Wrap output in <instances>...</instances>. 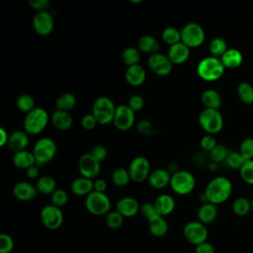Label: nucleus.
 <instances>
[{
  "mask_svg": "<svg viewBox=\"0 0 253 253\" xmlns=\"http://www.w3.org/2000/svg\"><path fill=\"white\" fill-rule=\"evenodd\" d=\"M231 193V181L224 176H217L208 183L204 192V197L207 202L216 206L227 201Z\"/></svg>",
  "mask_w": 253,
  "mask_h": 253,
  "instance_id": "f257e3e1",
  "label": "nucleus"
},
{
  "mask_svg": "<svg viewBox=\"0 0 253 253\" xmlns=\"http://www.w3.org/2000/svg\"><path fill=\"white\" fill-rule=\"evenodd\" d=\"M224 66L220 59L213 56H207L201 59L197 65V73L201 79L207 82L218 80L224 73Z\"/></svg>",
  "mask_w": 253,
  "mask_h": 253,
  "instance_id": "f03ea898",
  "label": "nucleus"
},
{
  "mask_svg": "<svg viewBox=\"0 0 253 253\" xmlns=\"http://www.w3.org/2000/svg\"><path fill=\"white\" fill-rule=\"evenodd\" d=\"M49 121V116L47 112L42 108H35L30 113L26 114L24 119V130L28 134H39L41 133Z\"/></svg>",
  "mask_w": 253,
  "mask_h": 253,
  "instance_id": "7ed1b4c3",
  "label": "nucleus"
},
{
  "mask_svg": "<svg viewBox=\"0 0 253 253\" xmlns=\"http://www.w3.org/2000/svg\"><path fill=\"white\" fill-rule=\"evenodd\" d=\"M116 108L110 98L101 96L93 102L92 115L95 117L98 125H108L114 121Z\"/></svg>",
  "mask_w": 253,
  "mask_h": 253,
  "instance_id": "20e7f679",
  "label": "nucleus"
},
{
  "mask_svg": "<svg viewBox=\"0 0 253 253\" xmlns=\"http://www.w3.org/2000/svg\"><path fill=\"white\" fill-rule=\"evenodd\" d=\"M57 151L55 141L50 137H42L34 145L33 154L36 159V165L39 167L50 162Z\"/></svg>",
  "mask_w": 253,
  "mask_h": 253,
  "instance_id": "39448f33",
  "label": "nucleus"
},
{
  "mask_svg": "<svg viewBox=\"0 0 253 253\" xmlns=\"http://www.w3.org/2000/svg\"><path fill=\"white\" fill-rule=\"evenodd\" d=\"M198 121L207 134L218 133L223 127V118L218 110L204 109L200 113Z\"/></svg>",
  "mask_w": 253,
  "mask_h": 253,
  "instance_id": "423d86ee",
  "label": "nucleus"
},
{
  "mask_svg": "<svg viewBox=\"0 0 253 253\" xmlns=\"http://www.w3.org/2000/svg\"><path fill=\"white\" fill-rule=\"evenodd\" d=\"M169 185L174 193L184 196L190 194L194 190L196 179L191 172L187 170H179L171 175Z\"/></svg>",
  "mask_w": 253,
  "mask_h": 253,
  "instance_id": "0eeeda50",
  "label": "nucleus"
},
{
  "mask_svg": "<svg viewBox=\"0 0 253 253\" xmlns=\"http://www.w3.org/2000/svg\"><path fill=\"white\" fill-rule=\"evenodd\" d=\"M181 42L188 47H198L202 45L206 39V34L203 27L195 22L187 23L180 30Z\"/></svg>",
  "mask_w": 253,
  "mask_h": 253,
  "instance_id": "6e6552de",
  "label": "nucleus"
},
{
  "mask_svg": "<svg viewBox=\"0 0 253 253\" xmlns=\"http://www.w3.org/2000/svg\"><path fill=\"white\" fill-rule=\"evenodd\" d=\"M87 211L94 215H103L110 211L111 201L105 193L93 191L85 200Z\"/></svg>",
  "mask_w": 253,
  "mask_h": 253,
  "instance_id": "1a4fd4ad",
  "label": "nucleus"
},
{
  "mask_svg": "<svg viewBox=\"0 0 253 253\" xmlns=\"http://www.w3.org/2000/svg\"><path fill=\"white\" fill-rule=\"evenodd\" d=\"M183 234L189 243L197 246L207 241L209 232L206 224L201 221H190L184 226Z\"/></svg>",
  "mask_w": 253,
  "mask_h": 253,
  "instance_id": "9d476101",
  "label": "nucleus"
},
{
  "mask_svg": "<svg viewBox=\"0 0 253 253\" xmlns=\"http://www.w3.org/2000/svg\"><path fill=\"white\" fill-rule=\"evenodd\" d=\"M127 170L132 181L141 183L148 179L150 174V162L144 156H136L130 161Z\"/></svg>",
  "mask_w": 253,
  "mask_h": 253,
  "instance_id": "9b49d317",
  "label": "nucleus"
},
{
  "mask_svg": "<svg viewBox=\"0 0 253 253\" xmlns=\"http://www.w3.org/2000/svg\"><path fill=\"white\" fill-rule=\"evenodd\" d=\"M41 219L47 229L54 230L61 226L63 222V213L60 208L53 205H47L41 211Z\"/></svg>",
  "mask_w": 253,
  "mask_h": 253,
  "instance_id": "f8f14e48",
  "label": "nucleus"
},
{
  "mask_svg": "<svg viewBox=\"0 0 253 253\" xmlns=\"http://www.w3.org/2000/svg\"><path fill=\"white\" fill-rule=\"evenodd\" d=\"M134 112L126 104H122L116 108L113 124L119 130L126 131L131 128L134 124Z\"/></svg>",
  "mask_w": 253,
  "mask_h": 253,
  "instance_id": "ddd939ff",
  "label": "nucleus"
},
{
  "mask_svg": "<svg viewBox=\"0 0 253 253\" xmlns=\"http://www.w3.org/2000/svg\"><path fill=\"white\" fill-rule=\"evenodd\" d=\"M147 63L150 69L156 75H159V76H166L170 74L174 65L169 59L167 54L160 53V52L149 55Z\"/></svg>",
  "mask_w": 253,
  "mask_h": 253,
  "instance_id": "4468645a",
  "label": "nucleus"
},
{
  "mask_svg": "<svg viewBox=\"0 0 253 253\" xmlns=\"http://www.w3.org/2000/svg\"><path fill=\"white\" fill-rule=\"evenodd\" d=\"M101 163L94 158L90 153H85L80 156L78 160V170L82 177L93 180L96 178L101 170Z\"/></svg>",
  "mask_w": 253,
  "mask_h": 253,
  "instance_id": "2eb2a0df",
  "label": "nucleus"
},
{
  "mask_svg": "<svg viewBox=\"0 0 253 253\" xmlns=\"http://www.w3.org/2000/svg\"><path fill=\"white\" fill-rule=\"evenodd\" d=\"M33 27L40 36L49 35L54 28V20L48 11L37 12L33 18Z\"/></svg>",
  "mask_w": 253,
  "mask_h": 253,
  "instance_id": "dca6fc26",
  "label": "nucleus"
},
{
  "mask_svg": "<svg viewBox=\"0 0 253 253\" xmlns=\"http://www.w3.org/2000/svg\"><path fill=\"white\" fill-rule=\"evenodd\" d=\"M37 187L26 181H20L13 187L14 197L22 202H29L37 197Z\"/></svg>",
  "mask_w": 253,
  "mask_h": 253,
  "instance_id": "f3484780",
  "label": "nucleus"
},
{
  "mask_svg": "<svg viewBox=\"0 0 253 253\" xmlns=\"http://www.w3.org/2000/svg\"><path fill=\"white\" fill-rule=\"evenodd\" d=\"M140 210V205L132 197H124L120 199L116 205L118 211L124 217L134 216Z\"/></svg>",
  "mask_w": 253,
  "mask_h": 253,
  "instance_id": "a211bd4d",
  "label": "nucleus"
},
{
  "mask_svg": "<svg viewBox=\"0 0 253 253\" xmlns=\"http://www.w3.org/2000/svg\"><path fill=\"white\" fill-rule=\"evenodd\" d=\"M167 55L173 64H182L190 57V47L180 42L169 47Z\"/></svg>",
  "mask_w": 253,
  "mask_h": 253,
  "instance_id": "6ab92c4d",
  "label": "nucleus"
},
{
  "mask_svg": "<svg viewBox=\"0 0 253 253\" xmlns=\"http://www.w3.org/2000/svg\"><path fill=\"white\" fill-rule=\"evenodd\" d=\"M125 78L129 85L134 87L140 86L144 83L146 79V72L140 64L128 66L126 67Z\"/></svg>",
  "mask_w": 253,
  "mask_h": 253,
  "instance_id": "aec40b11",
  "label": "nucleus"
},
{
  "mask_svg": "<svg viewBox=\"0 0 253 253\" xmlns=\"http://www.w3.org/2000/svg\"><path fill=\"white\" fill-rule=\"evenodd\" d=\"M29 144V134L25 130H16L9 134L8 147L14 153L25 150Z\"/></svg>",
  "mask_w": 253,
  "mask_h": 253,
  "instance_id": "412c9836",
  "label": "nucleus"
},
{
  "mask_svg": "<svg viewBox=\"0 0 253 253\" xmlns=\"http://www.w3.org/2000/svg\"><path fill=\"white\" fill-rule=\"evenodd\" d=\"M171 174L166 169H155L148 176V183L154 189H163L170 184Z\"/></svg>",
  "mask_w": 253,
  "mask_h": 253,
  "instance_id": "4be33fe9",
  "label": "nucleus"
},
{
  "mask_svg": "<svg viewBox=\"0 0 253 253\" xmlns=\"http://www.w3.org/2000/svg\"><path fill=\"white\" fill-rule=\"evenodd\" d=\"M52 126L58 130H67L73 124V118L69 112L56 110L50 117Z\"/></svg>",
  "mask_w": 253,
  "mask_h": 253,
  "instance_id": "5701e85b",
  "label": "nucleus"
},
{
  "mask_svg": "<svg viewBox=\"0 0 253 253\" xmlns=\"http://www.w3.org/2000/svg\"><path fill=\"white\" fill-rule=\"evenodd\" d=\"M93 180L85 178V177H78L75 178L70 185L71 192L76 196H88L90 193L94 191V184Z\"/></svg>",
  "mask_w": 253,
  "mask_h": 253,
  "instance_id": "b1692460",
  "label": "nucleus"
},
{
  "mask_svg": "<svg viewBox=\"0 0 253 253\" xmlns=\"http://www.w3.org/2000/svg\"><path fill=\"white\" fill-rule=\"evenodd\" d=\"M154 206L157 211V212L161 216H166L170 214L174 209H175V200L172 196L168 194H161L159 195L155 201H154Z\"/></svg>",
  "mask_w": 253,
  "mask_h": 253,
  "instance_id": "393cba45",
  "label": "nucleus"
},
{
  "mask_svg": "<svg viewBox=\"0 0 253 253\" xmlns=\"http://www.w3.org/2000/svg\"><path fill=\"white\" fill-rule=\"evenodd\" d=\"M219 59L224 68L234 69L242 64L243 55L242 52L236 48H228Z\"/></svg>",
  "mask_w": 253,
  "mask_h": 253,
  "instance_id": "a878e982",
  "label": "nucleus"
},
{
  "mask_svg": "<svg viewBox=\"0 0 253 253\" xmlns=\"http://www.w3.org/2000/svg\"><path fill=\"white\" fill-rule=\"evenodd\" d=\"M201 102L205 109L218 110L222 105L220 94L214 89H207L201 95Z\"/></svg>",
  "mask_w": 253,
  "mask_h": 253,
  "instance_id": "bb28decb",
  "label": "nucleus"
},
{
  "mask_svg": "<svg viewBox=\"0 0 253 253\" xmlns=\"http://www.w3.org/2000/svg\"><path fill=\"white\" fill-rule=\"evenodd\" d=\"M198 219L204 224L211 223L217 216V208L215 205L206 202L198 210Z\"/></svg>",
  "mask_w": 253,
  "mask_h": 253,
  "instance_id": "cd10ccee",
  "label": "nucleus"
},
{
  "mask_svg": "<svg viewBox=\"0 0 253 253\" xmlns=\"http://www.w3.org/2000/svg\"><path fill=\"white\" fill-rule=\"evenodd\" d=\"M13 164L19 169H29L30 167L36 165V159L33 152L29 150H22L14 153Z\"/></svg>",
  "mask_w": 253,
  "mask_h": 253,
  "instance_id": "c85d7f7f",
  "label": "nucleus"
},
{
  "mask_svg": "<svg viewBox=\"0 0 253 253\" xmlns=\"http://www.w3.org/2000/svg\"><path fill=\"white\" fill-rule=\"evenodd\" d=\"M149 232L155 237H162L168 232V222L164 216L157 215L148 220Z\"/></svg>",
  "mask_w": 253,
  "mask_h": 253,
  "instance_id": "c756f323",
  "label": "nucleus"
},
{
  "mask_svg": "<svg viewBox=\"0 0 253 253\" xmlns=\"http://www.w3.org/2000/svg\"><path fill=\"white\" fill-rule=\"evenodd\" d=\"M138 49L144 53L154 54L159 50V42L158 41L150 35H143L138 40Z\"/></svg>",
  "mask_w": 253,
  "mask_h": 253,
  "instance_id": "7c9ffc66",
  "label": "nucleus"
},
{
  "mask_svg": "<svg viewBox=\"0 0 253 253\" xmlns=\"http://www.w3.org/2000/svg\"><path fill=\"white\" fill-rule=\"evenodd\" d=\"M36 187L38 192L42 195H51L56 190V182L53 177L44 175L38 179Z\"/></svg>",
  "mask_w": 253,
  "mask_h": 253,
  "instance_id": "2f4dec72",
  "label": "nucleus"
},
{
  "mask_svg": "<svg viewBox=\"0 0 253 253\" xmlns=\"http://www.w3.org/2000/svg\"><path fill=\"white\" fill-rule=\"evenodd\" d=\"M75 105H76V97L74 96V94L70 92L62 93L55 100L56 110L69 112L75 107Z\"/></svg>",
  "mask_w": 253,
  "mask_h": 253,
  "instance_id": "473e14b6",
  "label": "nucleus"
},
{
  "mask_svg": "<svg viewBox=\"0 0 253 253\" xmlns=\"http://www.w3.org/2000/svg\"><path fill=\"white\" fill-rule=\"evenodd\" d=\"M141 55H140V50L136 47L133 46H128L126 47L123 50L122 53V59L123 62L128 67V66H132V65H136L139 64Z\"/></svg>",
  "mask_w": 253,
  "mask_h": 253,
  "instance_id": "72a5a7b5",
  "label": "nucleus"
},
{
  "mask_svg": "<svg viewBox=\"0 0 253 253\" xmlns=\"http://www.w3.org/2000/svg\"><path fill=\"white\" fill-rule=\"evenodd\" d=\"M237 96L240 101L246 105L253 104V85L248 82H240L237 85Z\"/></svg>",
  "mask_w": 253,
  "mask_h": 253,
  "instance_id": "f704fd0d",
  "label": "nucleus"
},
{
  "mask_svg": "<svg viewBox=\"0 0 253 253\" xmlns=\"http://www.w3.org/2000/svg\"><path fill=\"white\" fill-rule=\"evenodd\" d=\"M227 43L225 40L222 38H213L209 44V50L211 53V56L220 58L223 53L227 50Z\"/></svg>",
  "mask_w": 253,
  "mask_h": 253,
  "instance_id": "c9c22d12",
  "label": "nucleus"
},
{
  "mask_svg": "<svg viewBox=\"0 0 253 253\" xmlns=\"http://www.w3.org/2000/svg\"><path fill=\"white\" fill-rule=\"evenodd\" d=\"M232 211L238 216H245L251 211V201L245 197H239L234 200L232 204Z\"/></svg>",
  "mask_w": 253,
  "mask_h": 253,
  "instance_id": "e433bc0d",
  "label": "nucleus"
},
{
  "mask_svg": "<svg viewBox=\"0 0 253 253\" xmlns=\"http://www.w3.org/2000/svg\"><path fill=\"white\" fill-rule=\"evenodd\" d=\"M161 38L164 42L171 46L181 42V32L177 28L167 27L162 31Z\"/></svg>",
  "mask_w": 253,
  "mask_h": 253,
  "instance_id": "4c0bfd02",
  "label": "nucleus"
},
{
  "mask_svg": "<svg viewBox=\"0 0 253 253\" xmlns=\"http://www.w3.org/2000/svg\"><path fill=\"white\" fill-rule=\"evenodd\" d=\"M17 108L23 113H30L34 110L35 107V100L30 94H21L16 100Z\"/></svg>",
  "mask_w": 253,
  "mask_h": 253,
  "instance_id": "58836bf2",
  "label": "nucleus"
},
{
  "mask_svg": "<svg viewBox=\"0 0 253 253\" xmlns=\"http://www.w3.org/2000/svg\"><path fill=\"white\" fill-rule=\"evenodd\" d=\"M130 180L128 170L126 168H117L112 174V181L118 187L126 186Z\"/></svg>",
  "mask_w": 253,
  "mask_h": 253,
  "instance_id": "ea45409f",
  "label": "nucleus"
},
{
  "mask_svg": "<svg viewBox=\"0 0 253 253\" xmlns=\"http://www.w3.org/2000/svg\"><path fill=\"white\" fill-rule=\"evenodd\" d=\"M124 216L118 211H111L107 213L106 223L111 229H118L124 223Z\"/></svg>",
  "mask_w": 253,
  "mask_h": 253,
  "instance_id": "a19ab883",
  "label": "nucleus"
},
{
  "mask_svg": "<svg viewBox=\"0 0 253 253\" xmlns=\"http://www.w3.org/2000/svg\"><path fill=\"white\" fill-rule=\"evenodd\" d=\"M239 174L244 183L253 185V159L246 160L239 169Z\"/></svg>",
  "mask_w": 253,
  "mask_h": 253,
  "instance_id": "79ce46f5",
  "label": "nucleus"
},
{
  "mask_svg": "<svg viewBox=\"0 0 253 253\" xmlns=\"http://www.w3.org/2000/svg\"><path fill=\"white\" fill-rule=\"evenodd\" d=\"M227 148L222 144H216V146L210 152V157L213 163H219L226 160L228 155Z\"/></svg>",
  "mask_w": 253,
  "mask_h": 253,
  "instance_id": "37998d69",
  "label": "nucleus"
},
{
  "mask_svg": "<svg viewBox=\"0 0 253 253\" xmlns=\"http://www.w3.org/2000/svg\"><path fill=\"white\" fill-rule=\"evenodd\" d=\"M246 160L243 158V156L240 154V152H229L227 157H226V164L229 168L231 169H240L242 167V165L244 164Z\"/></svg>",
  "mask_w": 253,
  "mask_h": 253,
  "instance_id": "c03bdc74",
  "label": "nucleus"
},
{
  "mask_svg": "<svg viewBox=\"0 0 253 253\" xmlns=\"http://www.w3.org/2000/svg\"><path fill=\"white\" fill-rule=\"evenodd\" d=\"M239 152L245 160L253 159V138L252 137H247L242 140L239 147Z\"/></svg>",
  "mask_w": 253,
  "mask_h": 253,
  "instance_id": "a18cd8bd",
  "label": "nucleus"
},
{
  "mask_svg": "<svg viewBox=\"0 0 253 253\" xmlns=\"http://www.w3.org/2000/svg\"><path fill=\"white\" fill-rule=\"evenodd\" d=\"M67 202H68V195L64 190L56 189L51 194V205L57 208H62L67 204Z\"/></svg>",
  "mask_w": 253,
  "mask_h": 253,
  "instance_id": "49530a36",
  "label": "nucleus"
},
{
  "mask_svg": "<svg viewBox=\"0 0 253 253\" xmlns=\"http://www.w3.org/2000/svg\"><path fill=\"white\" fill-rule=\"evenodd\" d=\"M139 211L141 212V214L146 218V220H150L152 219L153 217L157 216V215H160L156 209H155V206L153 203H149V202H146V203H143L141 206H140V210Z\"/></svg>",
  "mask_w": 253,
  "mask_h": 253,
  "instance_id": "de8ad7c7",
  "label": "nucleus"
},
{
  "mask_svg": "<svg viewBox=\"0 0 253 253\" xmlns=\"http://www.w3.org/2000/svg\"><path fill=\"white\" fill-rule=\"evenodd\" d=\"M14 248L13 238L6 233L0 234V253H10Z\"/></svg>",
  "mask_w": 253,
  "mask_h": 253,
  "instance_id": "09e8293b",
  "label": "nucleus"
},
{
  "mask_svg": "<svg viewBox=\"0 0 253 253\" xmlns=\"http://www.w3.org/2000/svg\"><path fill=\"white\" fill-rule=\"evenodd\" d=\"M216 144H217L216 139L212 134L204 135L200 141V145H201L202 149H204L205 151H209V152H211L216 146Z\"/></svg>",
  "mask_w": 253,
  "mask_h": 253,
  "instance_id": "8fccbe9b",
  "label": "nucleus"
},
{
  "mask_svg": "<svg viewBox=\"0 0 253 253\" xmlns=\"http://www.w3.org/2000/svg\"><path fill=\"white\" fill-rule=\"evenodd\" d=\"M90 154L101 163L104 160H106V158L108 156V150L104 145L97 144V145L92 147V149L90 151Z\"/></svg>",
  "mask_w": 253,
  "mask_h": 253,
  "instance_id": "3c124183",
  "label": "nucleus"
},
{
  "mask_svg": "<svg viewBox=\"0 0 253 253\" xmlns=\"http://www.w3.org/2000/svg\"><path fill=\"white\" fill-rule=\"evenodd\" d=\"M134 113L140 111L144 106V99L140 95H132L126 104Z\"/></svg>",
  "mask_w": 253,
  "mask_h": 253,
  "instance_id": "603ef678",
  "label": "nucleus"
},
{
  "mask_svg": "<svg viewBox=\"0 0 253 253\" xmlns=\"http://www.w3.org/2000/svg\"><path fill=\"white\" fill-rule=\"evenodd\" d=\"M97 125H98V123H97L95 117L92 115V113L84 115L81 119V126L86 130L94 129Z\"/></svg>",
  "mask_w": 253,
  "mask_h": 253,
  "instance_id": "864d4df0",
  "label": "nucleus"
},
{
  "mask_svg": "<svg viewBox=\"0 0 253 253\" xmlns=\"http://www.w3.org/2000/svg\"><path fill=\"white\" fill-rule=\"evenodd\" d=\"M137 129L140 132V134L147 136V135L152 134L153 126H152V124H151V122L149 120L142 119L137 124Z\"/></svg>",
  "mask_w": 253,
  "mask_h": 253,
  "instance_id": "5fc2aeb1",
  "label": "nucleus"
},
{
  "mask_svg": "<svg viewBox=\"0 0 253 253\" xmlns=\"http://www.w3.org/2000/svg\"><path fill=\"white\" fill-rule=\"evenodd\" d=\"M29 5L37 12H44L48 11L50 3L48 0H30Z\"/></svg>",
  "mask_w": 253,
  "mask_h": 253,
  "instance_id": "6e6d98bb",
  "label": "nucleus"
},
{
  "mask_svg": "<svg viewBox=\"0 0 253 253\" xmlns=\"http://www.w3.org/2000/svg\"><path fill=\"white\" fill-rule=\"evenodd\" d=\"M214 247L211 243L206 241L202 244H199L196 246L195 253H214Z\"/></svg>",
  "mask_w": 253,
  "mask_h": 253,
  "instance_id": "4d7b16f0",
  "label": "nucleus"
},
{
  "mask_svg": "<svg viewBox=\"0 0 253 253\" xmlns=\"http://www.w3.org/2000/svg\"><path fill=\"white\" fill-rule=\"evenodd\" d=\"M94 191L105 193L107 190V182L104 179H95L94 182Z\"/></svg>",
  "mask_w": 253,
  "mask_h": 253,
  "instance_id": "13d9d810",
  "label": "nucleus"
},
{
  "mask_svg": "<svg viewBox=\"0 0 253 253\" xmlns=\"http://www.w3.org/2000/svg\"><path fill=\"white\" fill-rule=\"evenodd\" d=\"M26 171H27V176L30 179H35L39 176V166H37V165H34V166L30 167Z\"/></svg>",
  "mask_w": 253,
  "mask_h": 253,
  "instance_id": "bf43d9fd",
  "label": "nucleus"
},
{
  "mask_svg": "<svg viewBox=\"0 0 253 253\" xmlns=\"http://www.w3.org/2000/svg\"><path fill=\"white\" fill-rule=\"evenodd\" d=\"M8 140H9L8 132L3 127H0V146H4L5 144H7Z\"/></svg>",
  "mask_w": 253,
  "mask_h": 253,
  "instance_id": "052dcab7",
  "label": "nucleus"
},
{
  "mask_svg": "<svg viewBox=\"0 0 253 253\" xmlns=\"http://www.w3.org/2000/svg\"><path fill=\"white\" fill-rule=\"evenodd\" d=\"M130 3H132V4H140V3H142V0H130Z\"/></svg>",
  "mask_w": 253,
  "mask_h": 253,
  "instance_id": "680f3d73",
  "label": "nucleus"
},
{
  "mask_svg": "<svg viewBox=\"0 0 253 253\" xmlns=\"http://www.w3.org/2000/svg\"><path fill=\"white\" fill-rule=\"evenodd\" d=\"M250 201H251V209H252V211H253V198Z\"/></svg>",
  "mask_w": 253,
  "mask_h": 253,
  "instance_id": "e2e57ef3",
  "label": "nucleus"
}]
</instances>
